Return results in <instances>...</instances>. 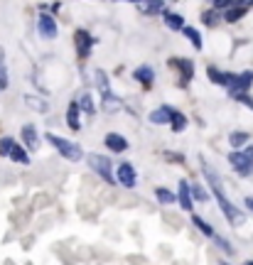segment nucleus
I'll use <instances>...</instances> for the list:
<instances>
[{"label": "nucleus", "instance_id": "22", "mask_svg": "<svg viewBox=\"0 0 253 265\" xmlns=\"http://www.w3.org/2000/svg\"><path fill=\"white\" fill-rule=\"evenodd\" d=\"M155 196H157V202H160V204H172V202L177 199L175 194H172L170 189H165V187H157V189H155Z\"/></svg>", "mask_w": 253, "mask_h": 265}, {"label": "nucleus", "instance_id": "34", "mask_svg": "<svg viewBox=\"0 0 253 265\" xmlns=\"http://www.w3.org/2000/svg\"><path fill=\"white\" fill-rule=\"evenodd\" d=\"M246 209H248V211H253V196H248V199H246Z\"/></svg>", "mask_w": 253, "mask_h": 265}, {"label": "nucleus", "instance_id": "7", "mask_svg": "<svg viewBox=\"0 0 253 265\" xmlns=\"http://www.w3.org/2000/svg\"><path fill=\"white\" fill-rule=\"evenodd\" d=\"M37 27H39V35L47 39H54L57 37V22L52 15H47V13H42L37 20Z\"/></svg>", "mask_w": 253, "mask_h": 265}, {"label": "nucleus", "instance_id": "30", "mask_svg": "<svg viewBox=\"0 0 253 265\" xmlns=\"http://www.w3.org/2000/svg\"><path fill=\"white\" fill-rule=\"evenodd\" d=\"M214 243H216V248H221V250H224V253H229V255H231V253H236L234 246H231L226 238H221V236H214Z\"/></svg>", "mask_w": 253, "mask_h": 265}, {"label": "nucleus", "instance_id": "10", "mask_svg": "<svg viewBox=\"0 0 253 265\" xmlns=\"http://www.w3.org/2000/svg\"><path fill=\"white\" fill-rule=\"evenodd\" d=\"M172 108L170 106H162V108H155L153 113H150V123H155V125H167L170 120H172Z\"/></svg>", "mask_w": 253, "mask_h": 265}, {"label": "nucleus", "instance_id": "15", "mask_svg": "<svg viewBox=\"0 0 253 265\" xmlns=\"http://www.w3.org/2000/svg\"><path fill=\"white\" fill-rule=\"evenodd\" d=\"M207 74H209V79H212L214 84H219V86H226V89H229L231 76H234V74H226V72H219V69H214V67H209V69H207Z\"/></svg>", "mask_w": 253, "mask_h": 265}, {"label": "nucleus", "instance_id": "33", "mask_svg": "<svg viewBox=\"0 0 253 265\" xmlns=\"http://www.w3.org/2000/svg\"><path fill=\"white\" fill-rule=\"evenodd\" d=\"M216 8H226V5H231V0H214Z\"/></svg>", "mask_w": 253, "mask_h": 265}, {"label": "nucleus", "instance_id": "17", "mask_svg": "<svg viewBox=\"0 0 253 265\" xmlns=\"http://www.w3.org/2000/svg\"><path fill=\"white\" fill-rule=\"evenodd\" d=\"M96 86H98V91H101V98H106V96L113 94L111 86H108V76H106V72H101V69L96 72Z\"/></svg>", "mask_w": 253, "mask_h": 265}, {"label": "nucleus", "instance_id": "36", "mask_svg": "<svg viewBox=\"0 0 253 265\" xmlns=\"http://www.w3.org/2000/svg\"><path fill=\"white\" fill-rule=\"evenodd\" d=\"M243 265H253V260H246V263H243Z\"/></svg>", "mask_w": 253, "mask_h": 265}, {"label": "nucleus", "instance_id": "14", "mask_svg": "<svg viewBox=\"0 0 253 265\" xmlns=\"http://www.w3.org/2000/svg\"><path fill=\"white\" fill-rule=\"evenodd\" d=\"M79 111H81V108H79V103H77V101H72V103H69V111H67V125H69L72 130H79V128H81Z\"/></svg>", "mask_w": 253, "mask_h": 265}, {"label": "nucleus", "instance_id": "8", "mask_svg": "<svg viewBox=\"0 0 253 265\" xmlns=\"http://www.w3.org/2000/svg\"><path fill=\"white\" fill-rule=\"evenodd\" d=\"M91 47H94V39H91V35H89L86 30H79V32H77V49H79V57L86 59L89 54H91Z\"/></svg>", "mask_w": 253, "mask_h": 265}, {"label": "nucleus", "instance_id": "12", "mask_svg": "<svg viewBox=\"0 0 253 265\" xmlns=\"http://www.w3.org/2000/svg\"><path fill=\"white\" fill-rule=\"evenodd\" d=\"M22 140H25V145L30 148V150H37L39 145V138H37V128L35 125H22Z\"/></svg>", "mask_w": 253, "mask_h": 265}, {"label": "nucleus", "instance_id": "32", "mask_svg": "<svg viewBox=\"0 0 253 265\" xmlns=\"http://www.w3.org/2000/svg\"><path fill=\"white\" fill-rule=\"evenodd\" d=\"M13 145H15V143H13L10 138H3V140H0V155H10Z\"/></svg>", "mask_w": 253, "mask_h": 265}, {"label": "nucleus", "instance_id": "28", "mask_svg": "<svg viewBox=\"0 0 253 265\" xmlns=\"http://www.w3.org/2000/svg\"><path fill=\"white\" fill-rule=\"evenodd\" d=\"M184 35H187V39L195 44L197 49H202V37H199V32H197L195 27H184Z\"/></svg>", "mask_w": 253, "mask_h": 265}, {"label": "nucleus", "instance_id": "20", "mask_svg": "<svg viewBox=\"0 0 253 265\" xmlns=\"http://www.w3.org/2000/svg\"><path fill=\"white\" fill-rule=\"evenodd\" d=\"M10 157H13L15 162H20V165H27V162H30V155L25 152V148H20L18 143L13 145V150H10Z\"/></svg>", "mask_w": 253, "mask_h": 265}, {"label": "nucleus", "instance_id": "4", "mask_svg": "<svg viewBox=\"0 0 253 265\" xmlns=\"http://www.w3.org/2000/svg\"><path fill=\"white\" fill-rule=\"evenodd\" d=\"M253 84V72H243V74H234L231 76V84H229V96L231 98H243L248 94Z\"/></svg>", "mask_w": 253, "mask_h": 265}, {"label": "nucleus", "instance_id": "11", "mask_svg": "<svg viewBox=\"0 0 253 265\" xmlns=\"http://www.w3.org/2000/svg\"><path fill=\"white\" fill-rule=\"evenodd\" d=\"M177 199H179V207L184 209V211H192V189H189V182H179V194H177Z\"/></svg>", "mask_w": 253, "mask_h": 265}, {"label": "nucleus", "instance_id": "27", "mask_svg": "<svg viewBox=\"0 0 253 265\" xmlns=\"http://www.w3.org/2000/svg\"><path fill=\"white\" fill-rule=\"evenodd\" d=\"M25 101H27V106H32V108H37L39 113H47V111H49V106H47L44 101H39V98H35V96H27Z\"/></svg>", "mask_w": 253, "mask_h": 265}, {"label": "nucleus", "instance_id": "13", "mask_svg": "<svg viewBox=\"0 0 253 265\" xmlns=\"http://www.w3.org/2000/svg\"><path fill=\"white\" fill-rule=\"evenodd\" d=\"M138 8L143 15H157L165 5H162V0H138Z\"/></svg>", "mask_w": 253, "mask_h": 265}, {"label": "nucleus", "instance_id": "19", "mask_svg": "<svg viewBox=\"0 0 253 265\" xmlns=\"http://www.w3.org/2000/svg\"><path fill=\"white\" fill-rule=\"evenodd\" d=\"M165 25L170 30H184V20H182V15H177V13H165Z\"/></svg>", "mask_w": 253, "mask_h": 265}, {"label": "nucleus", "instance_id": "16", "mask_svg": "<svg viewBox=\"0 0 253 265\" xmlns=\"http://www.w3.org/2000/svg\"><path fill=\"white\" fill-rule=\"evenodd\" d=\"M79 108L84 111V113H89V115H94L96 113V106H94V98H91V94L89 91H84V94L79 96Z\"/></svg>", "mask_w": 253, "mask_h": 265}, {"label": "nucleus", "instance_id": "3", "mask_svg": "<svg viewBox=\"0 0 253 265\" xmlns=\"http://www.w3.org/2000/svg\"><path fill=\"white\" fill-rule=\"evenodd\" d=\"M47 140L57 148V152L61 155V157H67V160H72V162H79L81 160V148H79L77 143H72V140H67V138H59V135H47Z\"/></svg>", "mask_w": 253, "mask_h": 265}, {"label": "nucleus", "instance_id": "2", "mask_svg": "<svg viewBox=\"0 0 253 265\" xmlns=\"http://www.w3.org/2000/svg\"><path fill=\"white\" fill-rule=\"evenodd\" d=\"M229 162H231V167L236 170V174H241V177L253 174V145L243 148V150L231 152L229 155Z\"/></svg>", "mask_w": 253, "mask_h": 265}, {"label": "nucleus", "instance_id": "31", "mask_svg": "<svg viewBox=\"0 0 253 265\" xmlns=\"http://www.w3.org/2000/svg\"><path fill=\"white\" fill-rule=\"evenodd\" d=\"M8 86V69H5V57H3V49H0V89Z\"/></svg>", "mask_w": 253, "mask_h": 265}, {"label": "nucleus", "instance_id": "21", "mask_svg": "<svg viewBox=\"0 0 253 265\" xmlns=\"http://www.w3.org/2000/svg\"><path fill=\"white\" fill-rule=\"evenodd\" d=\"M229 143H231V148H241V145H246L248 143V132L243 130H236L229 135Z\"/></svg>", "mask_w": 253, "mask_h": 265}, {"label": "nucleus", "instance_id": "23", "mask_svg": "<svg viewBox=\"0 0 253 265\" xmlns=\"http://www.w3.org/2000/svg\"><path fill=\"white\" fill-rule=\"evenodd\" d=\"M170 125H172V130L175 132H182L184 128H187V118H184V113H172V120H170Z\"/></svg>", "mask_w": 253, "mask_h": 265}, {"label": "nucleus", "instance_id": "1", "mask_svg": "<svg viewBox=\"0 0 253 265\" xmlns=\"http://www.w3.org/2000/svg\"><path fill=\"white\" fill-rule=\"evenodd\" d=\"M204 177H207V182H209V189L214 191V199L219 202V207H221V211H224V216L229 219V224H231V226H241V224H243V214H241V211L226 199V194H224V184H221V179L216 177V172L212 170V167L204 165Z\"/></svg>", "mask_w": 253, "mask_h": 265}, {"label": "nucleus", "instance_id": "18", "mask_svg": "<svg viewBox=\"0 0 253 265\" xmlns=\"http://www.w3.org/2000/svg\"><path fill=\"white\" fill-rule=\"evenodd\" d=\"M136 79L143 84V86H150V84H153V79H155V74H153V69H150V67H138V69H136Z\"/></svg>", "mask_w": 253, "mask_h": 265}, {"label": "nucleus", "instance_id": "25", "mask_svg": "<svg viewBox=\"0 0 253 265\" xmlns=\"http://www.w3.org/2000/svg\"><path fill=\"white\" fill-rule=\"evenodd\" d=\"M175 64L179 67V69H182V76H184L187 81L195 76V67H192V61H187V59H177Z\"/></svg>", "mask_w": 253, "mask_h": 265}, {"label": "nucleus", "instance_id": "37", "mask_svg": "<svg viewBox=\"0 0 253 265\" xmlns=\"http://www.w3.org/2000/svg\"><path fill=\"white\" fill-rule=\"evenodd\" d=\"M136 3H138V0H136Z\"/></svg>", "mask_w": 253, "mask_h": 265}, {"label": "nucleus", "instance_id": "35", "mask_svg": "<svg viewBox=\"0 0 253 265\" xmlns=\"http://www.w3.org/2000/svg\"><path fill=\"white\" fill-rule=\"evenodd\" d=\"M219 265H229V263H226V260H219Z\"/></svg>", "mask_w": 253, "mask_h": 265}, {"label": "nucleus", "instance_id": "6", "mask_svg": "<svg viewBox=\"0 0 253 265\" xmlns=\"http://www.w3.org/2000/svg\"><path fill=\"white\" fill-rule=\"evenodd\" d=\"M116 182H120V187H125V189H133L138 182V174L133 170V165L131 162H120L116 170Z\"/></svg>", "mask_w": 253, "mask_h": 265}, {"label": "nucleus", "instance_id": "26", "mask_svg": "<svg viewBox=\"0 0 253 265\" xmlns=\"http://www.w3.org/2000/svg\"><path fill=\"white\" fill-rule=\"evenodd\" d=\"M189 189H192V199H197V202H209V194H207V189L202 184H189Z\"/></svg>", "mask_w": 253, "mask_h": 265}, {"label": "nucleus", "instance_id": "24", "mask_svg": "<svg viewBox=\"0 0 253 265\" xmlns=\"http://www.w3.org/2000/svg\"><path fill=\"white\" fill-rule=\"evenodd\" d=\"M192 221H195V226L199 228V231H202L204 236H209V238H214V228L209 226V224H207V221H204L202 216H192Z\"/></svg>", "mask_w": 253, "mask_h": 265}, {"label": "nucleus", "instance_id": "29", "mask_svg": "<svg viewBox=\"0 0 253 265\" xmlns=\"http://www.w3.org/2000/svg\"><path fill=\"white\" fill-rule=\"evenodd\" d=\"M243 13H246L243 5H241V8H229V10H226V20H229V22H236V20L243 18Z\"/></svg>", "mask_w": 253, "mask_h": 265}, {"label": "nucleus", "instance_id": "9", "mask_svg": "<svg viewBox=\"0 0 253 265\" xmlns=\"http://www.w3.org/2000/svg\"><path fill=\"white\" fill-rule=\"evenodd\" d=\"M103 143H106V148H108L111 152H125L128 150V140H125L120 132H108Z\"/></svg>", "mask_w": 253, "mask_h": 265}, {"label": "nucleus", "instance_id": "5", "mask_svg": "<svg viewBox=\"0 0 253 265\" xmlns=\"http://www.w3.org/2000/svg\"><path fill=\"white\" fill-rule=\"evenodd\" d=\"M89 165H91V170L96 172L98 177H103L106 182H116V177L111 174V162H108V157L106 155H91L89 157Z\"/></svg>", "mask_w": 253, "mask_h": 265}]
</instances>
